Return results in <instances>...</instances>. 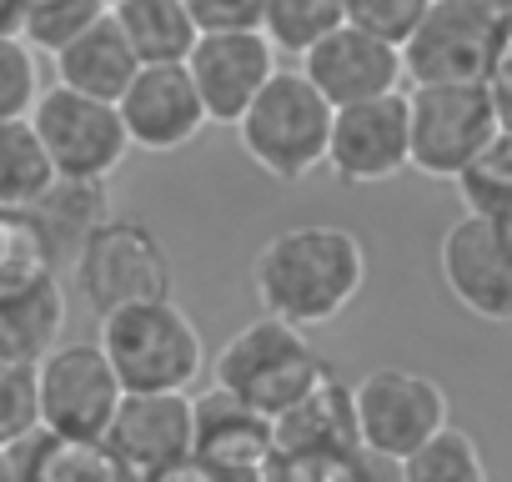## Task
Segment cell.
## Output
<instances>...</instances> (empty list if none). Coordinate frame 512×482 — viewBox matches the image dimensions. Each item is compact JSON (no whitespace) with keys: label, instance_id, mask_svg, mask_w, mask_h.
<instances>
[{"label":"cell","instance_id":"74e56055","mask_svg":"<svg viewBox=\"0 0 512 482\" xmlns=\"http://www.w3.org/2000/svg\"><path fill=\"white\" fill-rule=\"evenodd\" d=\"M21 6H26V0H0V36L21 31Z\"/></svg>","mask_w":512,"mask_h":482},{"label":"cell","instance_id":"f35d334b","mask_svg":"<svg viewBox=\"0 0 512 482\" xmlns=\"http://www.w3.org/2000/svg\"><path fill=\"white\" fill-rule=\"evenodd\" d=\"M0 482H16V472H11V447H0Z\"/></svg>","mask_w":512,"mask_h":482},{"label":"cell","instance_id":"4316f807","mask_svg":"<svg viewBox=\"0 0 512 482\" xmlns=\"http://www.w3.org/2000/svg\"><path fill=\"white\" fill-rule=\"evenodd\" d=\"M332 26H342V0H267L262 6V31L277 56H307Z\"/></svg>","mask_w":512,"mask_h":482},{"label":"cell","instance_id":"f1b7e54d","mask_svg":"<svg viewBox=\"0 0 512 482\" xmlns=\"http://www.w3.org/2000/svg\"><path fill=\"white\" fill-rule=\"evenodd\" d=\"M41 91V56L21 36H0V121H26Z\"/></svg>","mask_w":512,"mask_h":482},{"label":"cell","instance_id":"6da1fadb","mask_svg":"<svg viewBox=\"0 0 512 482\" xmlns=\"http://www.w3.org/2000/svg\"><path fill=\"white\" fill-rule=\"evenodd\" d=\"M262 317L317 332L332 327L367 287V252L347 226H287L251 262Z\"/></svg>","mask_w":512,"mask_h":482},{"label":"cell","instance_id":"8992f818","mask_svg":"<svg viewBox=\"0 0 512 482\" xmlns=\"http://www.w3.org/2000/svg\"><path fill=\"white\" fill-rule=\"evenodd\" d=\"M497 136L487 86H412L407 91V171L457 181Z\"/></svg>","mask_w":512,"mask_h":482},{"label":"cell","instance_id":"277c9868","mask_svg":"<svg viewBox=\"0 0 512 482\" xmlns=\"http://www.w3.org/2000/svg\"><path fill=\"white\" fill-rule=\"evenodd\" d=\"M96 347L106 352L121 392H186L206 367V342L176 297L101 317Z\"/></svg>","mask_w":512,"mask_h":482},{"label":"cell","instance_id":"e575fe53","mask_svg":"<svg viewBox=\"0 0 512 482\" xmlns=\"http://www.w3.org/2000/svg\"><path fill=\"white\" fill-rule=\"evenodd\" d=\"M262 472H267V482H332L327 457H297V452H272Z\"/></svg>","mask_w":512,"mask_h":482},{"label":"cell","instance_id":"ffe728a7","mask_svg":"<svg viewBox=\"0 0 512 482\" xmlns=\"http://www.w3.org/2000/svg\"><path fill=\"white\" fill-rule=\"evenodd\" d=\"M352 447H357L352 387L332 382V372L302 402H292L272 422V452H297V457H327V462H337Z\"/></svg>","mask_w":512,"mask_h":482},{"label":"cell","instance_id":"2e32d148","mask_svg":"<svg viewBox=\"0 0 512 482\" xmlns=\"http://www.w3.org/2000/svg\"><path fill=\"white\" fill-rule=\"evenodd\" d=\"M116 116L131 136V151H156V156L191 146L211 126L181 61L176 66H141L131 76V86L121 91Z\"/></svg>","mask_w":512,"mask_h":482},{"label":"cell","instance_id":"44dd1931","mask_svg":"<svg viewBox=\"0 0 512 482\" xmlns=\"http://www.w3.org/2000/svg\"><path fill=\"white\" fill-rule=\"evenodd\" d=\"M51 66H56V86L81 91V96H96V101H111V106L121 101V91L141 71V61L131 56V46H126L121 26L111 21V11L96 16L81 36H71L51 56Z\"/></svg>","mask_w":512,"mask_h":482},{"label":"cell","instance_id":"7402d4cb","mask_svg":"<svg viewBox=\"0 0 512 482\" xmlns=\"http://www.w3.org/2000/svg\"><path fill=\"white\" fill-rule=\"evenodd\" d=\"M16 482H136L106 442H66L51 432H31L11 447Z\"/></svg>","mask_w":512,"mask_h":482},{"label":"cell","instance_id":"3957f363","mask_svg":"<svg viewBox=\"0 0 512 482\" xmlns=\"http://www.w3.org/2000/svg\"><path fill=\"white\" fill-rule=\"evenodd\" d=\"M236 136H241L246 156L256 161V171L297 186L327 166L332 106L297 66H277L272 81L256 91V101L241 111Z\"/></svg>","mask_w":512,"mask_h":482},{"label":"cell","instance_id":"1f68e13d","mask_svg":"<svg viewBox=\"0 0 512 482\" xmlns=\"http://www.w3.org/2000/svg\"><path fill=\"white\" fill-rule=\"evenodd\" d=\"M31 272H51L36 252V241L21 221V211H0V282L11 277H31Z\"/></svg>","mask_w":512,"mask_h":482},{"label":"cell","instance_id":"4fadbf2b","mask_svg":"<svg viewBox=\"0 0 512 482\" xmlns=\"http://www.w3.org/2000/svg\"><path fill=\"white\" fill-rule=\"evenodd\" d=\"M211 126H236L277 71V51L262 31H201L181 61Z\"/></svg>","mask_w":512,"mask_h":482},{"label":"cell","instance_id":"d6a6232c","mask_svg":"<svg viewBox=\"0 0 512 482\" xmlns=\"http://www.w3.org/2000/svg\"><path fill=\"white\" fill-rule=\"evenodd\" d=\"M267 0H186L196 31H256Z\"/></svg>","mask_w":512,"mask_h":482},{"label":"cell","instance_id":"4dcf8cb0","mask_svg":"<svg viewBox=\"0 0 512 482\" xmlns=\"http://www.w3.org/2000/svg\"><path fill=\"white\" fill-rule=\"evenodd\" d=\"M427 0H342V21L347 26H362L392 46H402L412 36V26L422 21Z\"/></svg>","mask_w":512,"mask_h":482},{"label":"cell","instance_id":"7c38bea8","mask_svg":"<svg viewBox=\"0 0 512 482\" xmlns=\"http://www.w3.org/2000/svg\"><path fill=\"white\" fill-rule=\"evenodd\" d=\"M327 171L342 186H382L407 171V91L337 106L327 136Z\"/></svg>","mask_w":512,"mask_h":482},{"label":"cell","instance_id":"7a4b0ae2","mask_svg":"<svg viewBox=\"0 0 512 482\" xmlns=\"http://www.w3.org/2000/svg\"><path fill=\"white\" fill-rule=\"evenodd\" d=\"M322 377H327V362L317 357L312 337L302 327L277 322V317L246 322L211 357V387L226 392V397H236L251 412L272 417V422L292 402H302Z\"/></svg>","mask_w":512,"mask_h":482},{"label":"cell","instance_id":"603a6c76","mask_svg":"<svg viewBox=\"0 0 512 482\" xmlns=\"http://www.w3.org/2000/svg\"><path fill=\"white\" fill-rule=\"evenodd\" d=\"M111 21L121 26L141 66H176L196 46V21L186 0H111Z\"/></svg>","mask_w":512,"mask_h":482},{"label":"cell","instance_id":"9c48e42d","mask_svg":"<svg viewBox=\"0 0 512 482\" xmlns=\"http://www.w3.org/2000/svg\"><path fill=\"white\" fill-rule=\"evenodd\" d=\"M36 392H41V432L66 442H101L126 397L96 342L51 347L36 362Z\"/></svg>","mask_w":512,"mask_h":482},{"label":"cell","instance_id":"8d00e7d4","mask_svg":"<svg viewBox=\"0 0 512 482\" xmlns=\"http://www.w3.org/2000/svg\"><path fill=\"white\" fill-rule=\"evenodd\" d=\"M472 6H477L502 36H512V0H472Z\"/></svg>","mask_w":512,"mask_h":482},{"label":"cell","instance_id":"9a60e30c","mask_svg":"<svg viewBox=\"0 0 512 482\" xmlns=\"http://www.w3.org/2000/svg\"><path fill=\"white\" fill-rule=\"evenodd\" d=\"M322 96L327 106H357V101H377V96H392L402 91V51L362 26H332L297 66Z\"/></svg>","mask_w":512,"mask_h":482},{"label":"cell","instance_id":"d4e9b609","mask_svg":"<svg viewBox=\"0 0 512 482\" xmlns=\"http://www.w3.org/2000/svg\"><path fill=\"white\" fill-rule=\"evenodd\" d=\"M457 191L472 216L512 226V131L497 126V136L472 156V166L457 176Z\"/></svg>","mask_w":512,"mask_h":482},{"label":"cell","instance_id":"30bf717a","mask_svg":"<svg viewBox=\"0 0 512 482\" xmlns=\"http://www.w3.org/2000/svg\"><path fill=\"white\" fill-rule=\"evenodd\" d=\"M352 422L362 447L402 462L412 447L447 427V392L422 372L377 367L352 387Z\"/></svg>","mask_w":512,"mask_h":482},{"label":"cell","instance_id":"83f0119b","mask_svg":"<svg viewBox=\"0 0 512 482\" xmlns=\"http://www.w3.org/2000/svg\"><path fill=\"white\" fill-rule=\"evenodd\" d=\"M111 11V0H26L21 6V41L36 56H56L71 36H81L96 16Z\"/></svg>","mask_w":512,"mask_h":482},{"label":"cell","instance_id":"e0dca14e","mask_svg":"<svg viewBox=\"0 0 512 482\" xmlns=\"http://www.w3.org/2000/svg\"><path fill=\"white\" fill-rule=\"evenodd\" d=\"M196 432H191V462L216 477H256L272 457V417L241 407L226 392L191 397Z\"/></svg>","mask_w":512,"mask_h":482},{"label":"cell","instance_id":"8fae6325","mask_svg":"<svg viewBox=\"0 0 512 482\" xmlns=\"http://www.w3.org/2000/svg\"><path fill=\"white\" fill-rule=\"evenodd\" d=\"M442 287L477 322H512V226L487 216H462L437 247Z\"/></svg>","mask_w":512,"mask_h":482},{"label":"cell","instance_id":"d590c367","mask_svg":"<svg viewBox=\"0 0 512 482\" xmlns=\"http://www.w3.org/2000/svg\"><path fill=\"white\" fill-rule=\"evenodd\" d=\"M487 96L497 106V126L512 131V36H507V46H502V56H497L492 76H487Z\"/></svg>","mask_w":512,"mask_h":482},{"label":"cell","instance_id":"5bb4252c","mask_svg":"<svg viewBox=\"0 0 512 482\" xmlns=\"http://www.w3.org/2000/svg\"><path fill=\"white\" fill-rule=\"evenodd\" d=\"M191 432L196 407L186 392H126L101 442L136 482H146L191 462Z\"/></svg>","mask_w":512,"mask_h":482},{"label":"cell","instance_id":"484cf974","mask_svg":"<svg viewBox=\"0 0 512 482\" xmlns=\"http://www.w3.org/2000/svg\"><path fill=\"white\" fill-rule=\"evenodd\" d=\"M397 472H402V482H487V462H482L477 442L452 422L442 432H432L422 447H412L397 462Z\"/></svg>","mask_w":512,"mask_h":482},{"label":"cell","instance_id":"ac0fdd59","mask_svg":"<svg viewBox=\"0 0 512 482\" xmlns=\"http://www.w3.org/2000/svg\"><path fill=\"white\" fill-rule=\"evenodd\" d=\"M106 216H111L106 181H71V176H51V186L31 206H21V221L51 272H71L76 252Z\"/></svg>","mask_w":512,"mask_h":482},{"label":"cell","instance_id":"ba28073f","mask_svg":"<svg viewBox=\"0 0 512 482\" xmlns=\"http://www.w3.org/2000/svg\"><path fill=\"white\" fill-rule=\"evenodd\" d=\"M507 36L472 0H427L422 21L397 46L407 86H487Z\"/></svg>","mask_w":512,"mask_h":482},{"label":"cell","instance_id":"52a82bcc","mask_svg":"<svg viewBox=\"0 0 512 482\" xmlns=\"http://www.w3.org/2000/svg\"><path fill=\"white\" fill-rule=\"evenodd\" d=\"M31 131L51 161L56 176H71V181H111L126 156H131V136L116 116L111 101H96V96H81V91H66V86H46L31 106Z\"/></svg>","mask_w":512,"mask_h":482},{"label":"cell","instance_id":"5b68a950","mask_svg":"<svg viewBox=\"0 0 512 482\" xmlns=\"http://www.w3.org/2000/svg\"><path fill=\"white\" fill-rule=\"evenodd\" d=\"M76 292L96 317H111L136 302L171 297V257L156 241V231L136 216H106L86 247L71 262Z\"/></svg>","mask_w":512,"mask_h":482},{"label":"cell","instance_id":"cb8c5ba5","mask_svg":"<svg viewBox=\"0 0 512 482\" xmlns=\"http://www.w3.org/2000/svg\"><path fill=\"white\" fill-rule=\"evenodd\" d=\"M51 161L31 121H0V211H21L51 186Z\"/></svg>","mask_w":512,"mask_h":482},{"label":"cell","instance_id":"836d02e7","mask_svg":"<svg viewBox=\"0 0 512 482\" xmlns=\"http://www.w3.org/2000/svg\"><path fill=\"white\" fill-rule=\"evenodd\" d=\"M332 482H402V472H397V457H382L357 442L352 452L332 462Z\"/></svg>","mask_w":512,"mask_h":482},{"label":"cell","instance_id":"f546056e","mask_svg":"<svg viewBox=\"0 0 512 482\" xmlns=\"http://www.w3.org/2000/svg\"><path fill=\"white\" fill-rule=\"evenodd\" d=\"M41 427V392L36 367L26 362H0V447H16Z\"/></svg>","mask_w":512,"mask_h":482},{"label":"cell","instance_id":"d6986e66","mask_svg":"<svg viewBox=\"0 0 512 482\" xmlns=\"http://www.w3.org/2000/svg\"><path fill=\"white\" fill-rule=\"evenodd\" d=\"M66 332V287L61 272H31L0 282V362L36 367Z\"/></svg>","mask_w":512,"mask_h":482}]
</instances>
